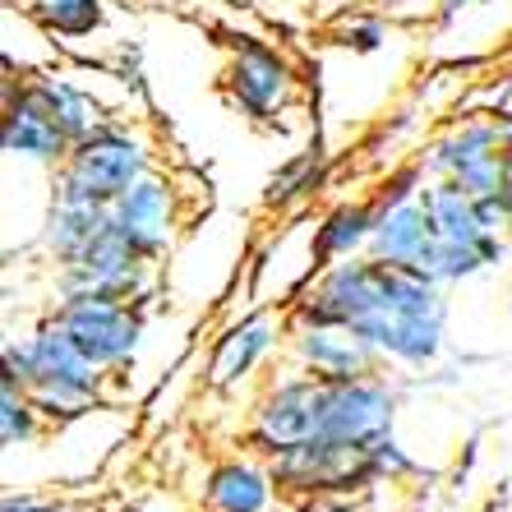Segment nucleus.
I'll use <instances>...</instances> for the list:
<instances>
[{
    "label": "nucleus",
    "instance_id": "obj_1",
    "mask_svg": "<svg viewBox=\"0 0 512 512\" xmlns=\"http://www.w3.org/2000/svg\"><path fill=\"white\" fill-rule=\"evenodd\" d=\"M291 323H342L374 346L383 365L429 370L448 333V300L429 273L393 268L374 254L328 263L286 300Z\"/></svg>",
    "mask_w": 512,
    "mask_h": 512
},
{
    "label": "nucleus",
    "instance_id": "obj_2",
    "mask_svg": "<svg viewBox=\"0 0 512 512\" xmlns=\"http://www.w3.org/2000/svg\"><path fill=\"white\" fill-rule=\"evenodd\" d=\"M153 171H157L153 143L143 139L130 120L107 116L97 130L74 139L65 167L51 171V190L79 194V199H93V203H116L120 194L134 190Z\"/></svg>",
    "mask_w": 512,
    "mask_h": 512
},
{
    "label": "nucleus",
    "instance_id": "obj_3",
    "mask_svg": "<svg viewBox=\"0 0 512 512\" xmlns=\"http://www.w3.org/2000/svg\"><path fill=\"white\" fill-rule=\"evenodd\" d=\"M24 342H28V365H33V388H28V397L42 406V416H47L51 425H70V420L97 411V402L107 397L111 374L97 370L93 360L79 351V342H74L51 314L37 323Z\"/></svg>",
    "mask_w": 512,
    "mask_h": 512
},
{
    "label": "nucleus",
    "instance_id": "obj_4",
    "mask_svg": "<svg viewBox=\"0 0 512 512\" xmlns=\"http://www.w3.org/2000/svg\"><path fill=\"white\" fill-rule=\"evenodd\" d=\"M323 406H328V379L300 370V365H286L277 379L263 383L259 397L250 402L245 443L259 457H277L286 448H296V443L319 439Z\"/></svg>",
    "mask_w": 512,
    "mask_h": 512
},
{
    "label": "nucleus",
    "instance_id": "obj_5",
    "mask_svg": "<svg viewBox=\"0 0 512 512\" xmlns=\"http://www.w3.org/2000/svg\"><path fill=\"white\" fill-rule=\"evenodd\" d=\"M51 319L79 342L97 370H107L116 379L120 370H130L134 356L148 333V314L143 300H120V296H70L51 305Z\"/></svg>",
    "mask_w": 512,
    "mask_h": 512
},
{
    "label": "nucleus",
    "instance_id": "obj_6",
    "mask_svg": "<svg viewBox=\"0 0 512 512\" xmlns=\"http://www.w3.org/2000/svg\"><path fill=\"white\" fill-rule=\"evenodd\" d=\"M0 143L5 157L14 162H33L42 171H60L70 157L74 139L65 134L56 107L42 84V70H28L19 79H5V116H0Z\"/></svg>",
    "mask_w": 512,
    "mask_h": 512
},
{
    "label": "nucleus",
    "instance_id": "obj_7",
    "mask_svg": "<svg viewBox=\"0 0 512 512\" xmlns=\"http://www.w3.org/2000/svg\"><path fill=\"white\" fill-rule=\"evenodd\" d=\"M222 93L227 102L250 120V125H277L300 97L296 65L273 47V42H236L227 70H222Z\"/></svg>",
    "mask_w": 512,
    "mask_h": 512
},
{
    "label": "nucleus",
    "instance_id": "obj_8",
    "mask_svg": "<svg viewBox=\"0 0 512 512\" xmlns=\"http://www.w3.org/2000/svg\"><path fill=\"white\" fill-rule=\"evenodd\" d=\"M286 337H291V314L282 310H254L240 323H231L227 333L213 342V356H208V370L203 383L213 393H236L259 374V365L273 351H286Z\"/></svg>",
    "mask_w": 512,
    "mask_h": 512
},
{
    "label": "nucleus",
    "instance_id": "obj_9",
    "mask_svg": "<svg viewBox=\"0 0 512 512\" xmlns=\"http://www.w3.org/2000/svg\"><path fill=\"white\" fill-rule=\"evenodd\" d=\"M111 222L143 259L162 263L167 250L176 245V231L185 222V203H180L176 180L167 171H153L143 176L134 190H125L116 203H111Z\"/></svg>",
    "mask_w": 512,
    "mask_h": 512
},
{
    "label": "nucleus",
    "instance_id": "obj_10",
    "mask_svg": "<svg viewBox=\"0 0 512 512\" xmlns=\"http://www.w3.org/2000/svg\"><path fill=\"white\" fill-rule=\"evenodd\" d=\"M286 356H291V365L319 374L328 383H351V379L383 374L379 351L365 337L351 333V328H342V323H291Z\"/></svg>",
    "mask_w": 512,
    "mask_h": 512
},
{
    "label": "nucleus",
    "instance_id": "obj_11",
    "mask_svg": "<svg viewBox=\"0 0 512 512\" xmlns=\"http://www.w3.org/2000/svg\"><path fill=\"white\" fill-rule=\"evenodd\" d=\"M107 227H111V203H93V199H79V194L51 190V208L42 217L37 245H42V254L51 263H74Z\"/></svg>",
    "mask_w": 512,
    "mask_h": 512
},
{
    "label": "nucleus",
    "instance_id": "obj_12",
    "mask_svg": "<svg viewBox=\"0 0 512 512\" xmlns=\"http://www.w3.org/2000/svg\"><path fill=\"white\" fill-rule=\"evenodd\" d=\"M379 208H383L379 194L346 199V203H337V208H328L310 231L314 268H328V263H342V259H351V254L370 250V236H374V227H379Z\"/></svg>",
    "mask_w": 512,
    "mask_h": 512
},
{
    "label": "nucleus",
    "instance_id": "obj_13",
    "mask_svg": "<svg viewBox=\"0 0 512 512\" xmlns=\"http://www.w3.org/2000/svg\"><path fill=\"white\" fill-rule=\"evenodd\" d=\"M503 148H508V130H503L499 116L489 111L485 120H462V125H453L448 134H439V139L420 153L416 167L425 171V180H453L457 171H466L471 162L494 157V153H503Z\"/></svg>",
    "mask_w": 512,
    "mask_h": 512
},
{
    "label": "nucleus",
    "instance_id": "obj_14",
    "mask_svg": "<svg viewBox=\"0 0 512 512\" xmlns=\"http://www.w3.org/2000/svg\"><path fill=\"white\" fill-rule=\"evenodd\" d=\"M277 499V480L268 457H227L203 480V503L213 512H268Z\"/></svg>",
    "mask_w": 512,
    "mask_h": 512
},
{
    "label": "nucleus",
    "instance_id": "obj_15",
    "mask_svg": "<svg viewBox=\"0 0 512 512\" xmlns=\"http://www.w3.org/2000/svg\"><path fill=\"white\" fill-rule=\"evenodd\" d=\"M328 185V157L319 148H305V153L286 157L282 167L268 176V190H263V208L268 213H296L314 194Z\"/></svg>",
    "mask_w": 512,
    "mask_h": 512
},
{
    "label": "nucleus",
    "instance_id": "obj_16",
    "mask_svg": "<svg viewBox=\"0 0 512 512\" xmlns=\"http://www.w3.org/2000/svg\"><path fill=\"white\" fill-rule=\"evenodd\" d=\"M33 24L42 33H51V42H88L107 28L111 19V5L107 0H33L28 5Z\"/></svg>",
    "mask_w": 512,
    "mask_h": 512
},
{
    "label": "nucleus",
    "instance_id": "obj_17",
    "mask_svg": "<svg viewBox=\"0 0 512 512\" xmlns=\"http://www.w3.org/2000/svg\"><path fill=\"white\" fill-rule=\"evenodd\" d=\"M51 429V420L42 416V406L19 388H0V443L5 448H28Z\"/></svg>",
    "mask_w": 512,
    "mask_h": 512
},
{
    "label": "nucleus",
    "instance_id": "obj_18",
    "mask_svg": "<svg viewBox=\"0 0 512 512\" xmlns=\"http://www.w3.org/2000/svg\"><path fill=\"white\" fill-rule=\"evenodd\" d=\"M337 42H342L351 56H374V51L388 42V28H383V19H346L342 33H337Z\"/></svg>",
    "mask_w": 512,
    "mask_h": 512
},
{
    "label": "nucleus",
    "instance_id": "obj_19",
    "mask_svg": "<svg viewBox=\"0 0 512 512\" xmlns=\"http://www.w3.org/2000/svg\"><path fill=\"white\" fill-rule=\"evenodd\" d=\"M0 512H60V508L51 499H37V494H5Z\"/></svg>",
    "mask_w": 512,
    "mask_h": 512
},
{
    "label": "nucleus",
    "instance_id": "obj_20",
    "mask_svg": "<svg viewBox=\"0 0 512 512\" xmlns=\"http://www.w3.org/2000/svg\"><path fill=\"white\" fill-rule=\"evenodd\" d=\"M476 5H494V0H439V19H457V14L476 10Z\"/></svg>",
    "mask_w": 512,
    "mask_h": 512
},
{
    "label": "nucleus",
    "instance_id": "obj_21",
    "mask_svg": "<svg viewBox=\"0 0 512 512\" xmlns=\"http://www.w3.org/2000/svg\"><path fill=\"white\" fill-rule=\"evenodd\" d=\"M503 203H508V213H512V139H508V167H503Z\"/></svg>",
    "mask_w": 512,
    "mask_h": 512
}]
</instances>
